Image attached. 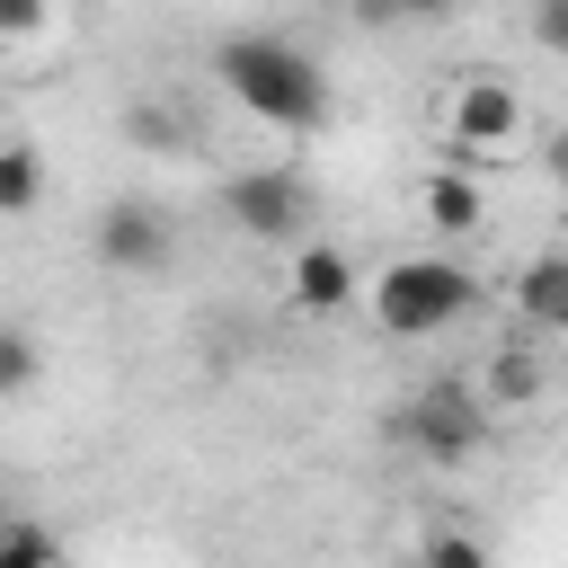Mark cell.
Returning a JSON list of instances; mask_svg holds the SVG:
<instances>
[{"label":"cell","instance_id":"16","mask_svg":"<svg viewBox=\"0 0 568 568\" xmlns=\"http://www.w3.org/2000/svg\"><path fill=\"white\" fill-rule=\"evenodd\" d=\"M532 44L541 53H568V0H541L532 9Z\"/></svg>","mask_w":568,"mask_h":568},{"label":"cell","instance_id":"14","mask_svg":"<svg viewBox=\"0 0 568 568\" xmlns=\"http://www.w3.org/2000/svg\"><path fill=\"white\" fill-rule=\"evenodd\" d=\"M417 568H488V550H479L470 532H426V550H417Z\"/></svg>","mask_w":568,"mask_h":568},{"label":"cell","instance_id":"8","mask_svg":"<svg viewBox=\"0 0 568 568\" xmlns=\"http://www.w3.org/2000/svg\"><path fill=\"white\" fill-rule=\"evenodd\" d=\"M515 311H524L532 328L568 337V248H541V257H524V275H515Z\"/></svg>","mask_w":568,"mask_h":568},{"label":"cell","instance_id":"17","mask_svg":"<svg viewBox=\"0 0 568 568\" xmlns=\"http://www.w3.org/2000/svg\"><path fill=\"white\" fill-rule=\"evenodd\" d=\"M541 169H550V186H568V124L550 133V151H541Z\"/></svg>","mask_w":568,"mask_h":568},{"label":"cell","instance_id":"9","mask_svg":"<svg viewBox=\"0 0 568 568\" xmlns=\"http://www.w3.org/2000/svg\"><path fill=\"white\" fill-rule=\"evenodd\" d=\"M417 204H426V222H435L444 240H470V231H479V213H488V195H479V178H470V169H426Z\"/></svg>","mask_w":568,"mask_h":568},{"label":"cell","instance_id":"12","mask_svg":"<svg viewBox=\"0 0 568 568\" xmlns=\"http://www.w3.org/2000/svg\"><path fill=\"white\" fill-rule=\"evenodd\" d=\"M124 133H133L142 151H186V115L160 106V98H133V106H124Z\"/></svg>","mask_w":568,"mask_h":568},{"label":"cell","instance_id":"13","mask_svg":"<svg viewBox=\"0 0 568 568\" xmlns=\"http://www.w3.org/2000/svg\"><path fill=\"white\" fill-rule=\"evenodd\" d=\"M0 568H62V550H53L44 524H9L0 532Z\"/></svg>","mask_w":568,"mask_h":568},{"label":"cell","instance_id":"4","mask_svg":"<svg viewBox=\"0 0 568 568\" xmlns=\"http://www.w3.org/2000/svg\"><path fill=\"white\" fill-rule=\"evenodd\" d=\"M222 213L248 231V240H266V248H284V240H302L311 231V178L302 169H240V178H222Z\"/></svg>","mask_w":568,"mask_h":568},{"label":"cell","instance_id":"15","mask_svg":"<svg viewBox=\"0 0 568 568\" xmlns=\"http://www.w3.org/2000/svg\"><path fill=\"white\" fill-rule=\"evenodd\" d=\"M27 382H36V337H27V328H9V337H0V390L18 399Z\"/></svg>","mask_w":568,"mask_h":568},{"label":"cell","instance_id":"7","mask_svg":"<svg viewBox=\"0 0 568 568\" xmlns=\"http://www.w3.org/2000/svg\"><path fill=\"white\" fill-rule=\"evenodd\" d=\"M284 284H293V302H302L311 320H328V311H346V302H355V257H346V248H328V240H302Z\"/></svg>","mask_w":568,"mask_h":568},{"label":"cell","instance_id":"6","mask_svg":"<svg viewBox=\"0 0 568 568\" xmlns=\"http://www.w3.org/2000/svg\"><path fill=\"white\" fill-rule=\"evenodd\" d=\"M444 133H453V151H462V160H488V151H506V142L524 133V98H515L497 71H470V80L453 89Z\"/></svg>","mask_w":568,"mask_h":568},{"label":"cell","instance_id":"1","mask_svg":"<svg viewBox=\"0 0 568 568\" xmlns=\"http://www.w3.org/2000/svg\"><path fill=\"white\" fill-rule=\"evenodd\" d=\"M213 71H222V89H231L257 124H275L284 142H302V133L328 124V71H320V53L293 44V36H222V44H213Z\"/></svg>","mask_w":568,"mask_h":568},{"label":"cell","instance_id":"3","mask_svg":"<svg viewBox=\"0 0 568 568\" xmlns=\"http://www.w3.org/2000/svg\"><path fill=\"white\" fill-rule=\"evenodd\" d=\"M390 426H399V444H408V453H426V462H470V453L488 444L497 408H488L470 382H426Z\"/></svg>","mask_w":568,"mask_h":568},{"label":"cell","instance_id":"2","mask_svg":"<svg viewBox=\"0 0 568 568\" xmlns=\"http://www.w3.org/2000/svg\"><path fill=\"white\" fill-rule=\"evenodd\" d=\"M470 302H479V275L462 257H390L364 284V311L382 337H444Z\"/></svg>","mask_w":568,"mask_h":568},{"label":"cell","instance_id":"5","mask_svg":"<svg viewBox=\"0 0 568 568\" xmlns=\"http://www.w3.org/2000/svg\"><path fill=\"white\" fill-rule=\"evenodd\" d=\"M89 248H98V266H115V275H142V284H151V275L178 257V231H169V213H160V204H142V195H115V204L98 213Z\"/></svg>","mask_w":568,"mask_h":568},{"label":"cell","instance_id":"10","mask_svg":"<svg viewBox=\"0 0 568 568\" xmlns=\"http://www.w3.org/2000/svg\"><path fill=\"white\" fill-rule=\"evenodd\" d=\"M36 195H44L36 142H0V213H36Z\"/></svg>","mask_w":568,"mask_h":568},{"label":"cell","instance_id":"11","mask_svg":"<svg viewBox=\"0 0 568 568\" xmlns=\"http://www.w3.org/2000/svg\"><path fill=\"white\" fill-rule=\"evenodd\" d=\"M479 399H488V408H532V399H541V364H532V355H497L488 382H479Z\"/></svg>","mask_w":568,"mask_h":568}]
</instances>
